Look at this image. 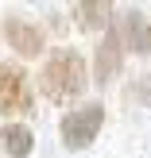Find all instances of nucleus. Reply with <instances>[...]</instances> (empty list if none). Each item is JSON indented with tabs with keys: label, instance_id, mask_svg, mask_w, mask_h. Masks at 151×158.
<instances>
[{
	"label": "nucleus",
	"instance_id": "f257e3e1",
	"mask_svg": "<svg viewBox=\"0 0 151 158\" xmlns=\"http://www.w3.org/2000/svg\"><path fill=\"white\" fill-rule=\"evenodd\" d=\"M93 85V69L85 66L82 50L74 46H54L43 54L39 66V89L51 104H74L85 97V89Z\"/></svg>",
	"mask_w": 151,
	"mask_h": 158
},
{
	"label": "nucleus",
	"instance_id": "f03ea898",
	"mask_svg": "<svg viewBox=\"0 0 151 158\" xmlns=\"http://www.w3.org/2000/svg\"><path fill=\"white\" fill-rule=\"evenodd\" d=\"M105 127V104L101 100H85V104L70 108L58 123V135H62V147L66 151H85L93 147V139L101 135Z\"/></svg>",
	"mask_w": 151,
	"mask_h": 158
},
{
	"label": "nucleus",
	"instance_id": "7ed1b4c3",
	"mask_svg": "<svg viewBox=\"0 0 151 158\" xmlns=\"http://www.w3.org/2000/svg\"><path fill=\"white\" fill-rule=\"evenodd\" d=\"M35 108V89H31V73L20 62H0V116L16 120Z\"/></svg>",
	"mask_w": 151,
	"mask_h": 158
},
{
	"label": "nucleus",
	"instance_id": "20e7f679",
	"mask_svg": "<svg viewBox=\"0 0 151 158\" xmlns=\"http://www.w3.org/2000/svg\"><path fill=\"white\" fill-rule=\"evenodd\" d=\"M0 35H4V43L16 50V58L31 62V58H43L47 54V31L39 27L35 19H27V15H4V23H0Z\"/></svg>",
	"mask_w": 151,
	"mask_h": 158
},
{
	"label": "nucleus",
	"instance_id": "39448f33",
	"mask_svg": "<svg viewBox=\"0 0 151 158\" xmlns=\"http://www.w3.org/2000/svg\"><path fill=\"white\" fill-rule=\"evenodd\" d=\"M124 54H128V46H124L120 23H109V27L101 31L97 50H93V85H109V81H116V73L124 69Z\"/></svg>",
	"mask_w": 151,
	"mask_h": 158
},
{
	"label": "nucleus",
	"instance_id": "423d86ee",
	"mask_svg": "<svg viewBox=\"0 0 151 158\" xmlns=\"http://www.w3.org/2000/svg\"><path fill=\"white\" fill-rule=\"evenodd\" d=\"M113 8L116 0H74V23L85 35H101L113 23Z\"/></svg>",
	"mask_w": 151,
	"mask_h": 158
},
{
	"label": "nucleus",
	"instance_id": "0eeeda50",
	"mask_svg": "<svg viewBox=\"0 0 151 158\" xmlns=\"http://www.w3.org/2000/svg\"><path fill=\"white\" fill-rule=\"evenodd\" d=\"M120 35H124V46L132 54H151V23L144 19L140 8H128L120 19Z\"/></svg>",
	"mask_w": 151,
	"mask_h": 158
},
{
	"label": "nucleus",
	"instance_id": "6e6552de",
	"mask_svg": "<svg viewBox=\"0 0 151 158\" xmlns=\"http://www.w3.org/2000/svg\"><path fill=\"white\" fill-rule=\"evenodd\" d=\"M0 147H4L8 158H27L35 151V131H31L27 123H20V120H8L4 127H0Z\"/></svg>",
	"mask_w": 151,
	"mask_h": 158
},
{
	"label": "nucleus",
	"instance_id": "1a4fd4ad",
	"mask_svg": "<svg viewBox=\"0 0 151 158\" xmlns=\"http://www.w3.org/2000/svg\"><path fill=\"white\" fill-rule=\"evenodd\" d=\"M128 100H136V104H147V108H151V77H147V73L132 77V85H128Z\"/></svg>",
	"mask_w": 151,
	"mask_h": 158
}]
</instances>
